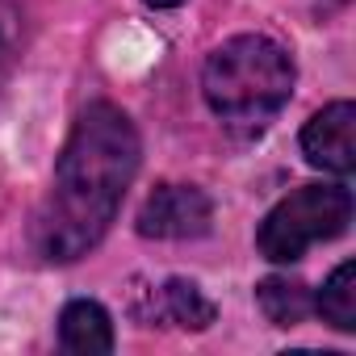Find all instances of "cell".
<instances>
[{"label":"cell","mask_w":356,"mask_h":356,"mask_svg":"<svg viewBox=\"0 0 356 356\" xmlns=\"http://www.w3.org/2000/svg\"><path fill=\"white\" fill-rule=\"evenodd\" d=\"M202 92L218 122L235 130H264L293 92V59L264 34H239L210 51Z\"/></svg>","instance_id":"7a4b0ae2"},{"label":"cell","mask_w":356,"mask_h":356,"mask_svg":"<svg viewBox=\"0 0 356 356\" xmlns=\"http://www.w3.org/2000/svg\"><path fill=\"white\" fill-rule=\"evenodd\" d=\"M151 9H176V5H185V0H147Z\"/></svg>","instance_id":"8fae6325"},{"label":"cell","mask_w":356,"mask_h":356,"mask_svg":"<svg viewBox=\"0 0 356 356\" xmlns=\"http://www.w3.org/2000/svg\"><path fill=\"white\" fill-rule=\"evenodd\" d=\"M138 130L118 105L92 101L76 118L55 159L51 193L34 218V248L47 260L72 264L105 239L138 172Z\"/></svg>","instance_id":"6da1fadb"},{"label":"cell","mask_w":356,"mask_h":356,"mask_svg":"<svg viewBox=\"0 0 356 356\" xmlns=\"http://www.w3.org/2000/svg\"><path fill=\"white\" fill-rule=\"evenodd\" d=\"M256 302H260V310L273 327H298L314 310L310 289L302 281H289V277H264L256 285Z\"/></svg>","instance_id":"ba28073f"},{"label":"cell","mask_w":356,"mask_h":356,"mask_svg":"<svg viewBox=\"0 0 356 356\" xmlns=\"http://www.w3.org/2000/svg\"><path fill=\"white\" fill-rule=\"evenodd\" d=\"M155 302H159V314H163L168 323L185 327V331H206V327L214 323V314H218L214 302L202 293V285H197V281H185V277H168V281L159 285Z\"/></svg>","instance_id":"52a82bcc"},{"label":"cell","mask_w":356,"mask_h":356,"mask_svg":"<svg viewBox=\"0 0 356 356\" xmlns=\"http://www.w3.org/2000/svg\"><path fill=\"white\" fill-rule=\"evenodd\" d=\"M348 222H352V193L343 185H302L264 214L256 248L273 264H293L306 256V248L343 235Z\"/></svg>","instance_id":"3957f363"},{"label":"cell","mask_w":356,"mask_h":356,"mask_svg":"<svg viewBox=\"0 0 356 356\" xmlns=\"http://www.w3.org/2000/svg\"><path fill=\"white\" fill-rule=\"evenodd\" d=\"M59 343L76 356H105L113 352V318L101 302L76 298L59 314Z\"/></svg>","instance_id":"8992f818"},{"label":"cell","mask_w":356,"mask_h":356,"mask_svg":"<svg viewBox=\"0 0 356 356\" xmlns=\"http://www.w3.org/2000/svg\"><path fill=\"white\" fill-rule=\"evenodd\" d=\"M302 155H306V163H314L331 176H352V168H356V105L352 101L323 105L302 130Z\"/></svg>","instance_id":"5b68a950"},{"label":"cell","mask_w":356,"mask_h":356,"mask_svg":"<svg viewBox=\"0 0 356 356\" xmlns=\"http://www.w3.org/2000/svg\"><path fill=\"white\" fill-rule=\"evenodd\" d=\"M214 222V206L197 185H155L138 210L143 239H202Z\"/></svg>","instance_id":"277c9868"},{"label":"cell","mask_w":356,"mask_h":356,"mask_svg":"<svg viewBox=\"0 0 356 356\" xmlns=\"http://www.w3.org/2000/svg\"><path fill=\"white\" fill-rule=\"evenodd\" d=\"M22 42V5L17 0H0V59H9Z\"/></svg>","instance_id":"30bf717a"},{"label":"cell","mask_w":356,"mask_h":356,"mask_svg":"<svg viewBox=\"0 0 356 356\" xmlns=\"http://www.w3.org/2000/svg\"><path fill=\"white\" fill-rule=\"evenodd\" d=\"M314 310L335 327V331H356V264L343 260L318 289Z\"/></svg>","instance_id":"9c48e42d"}]
</instances>
